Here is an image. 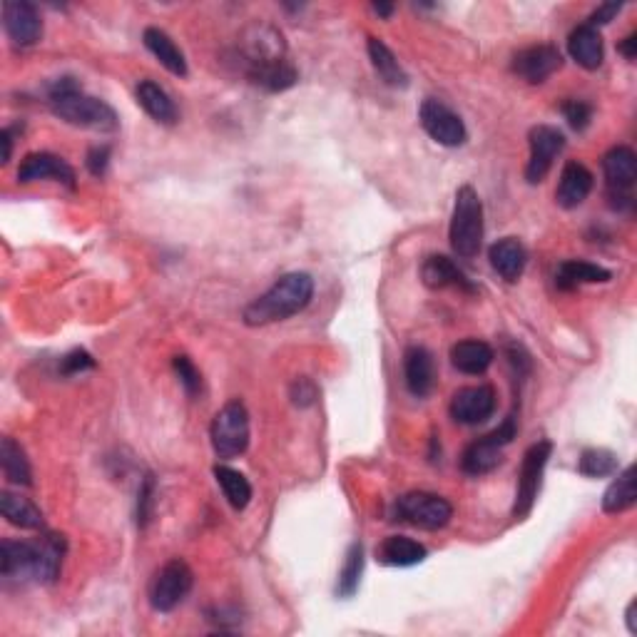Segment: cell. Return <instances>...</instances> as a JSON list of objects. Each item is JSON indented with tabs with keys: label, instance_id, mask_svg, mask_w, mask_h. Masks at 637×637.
I'll use <instances>...</instances> for the list:
<instances>
[{
	"label": "cell",
	"instance_id": "3957f363",
	"mask_svg": "<svg viewBox=\"0 0 637 637\" xmlns=\"http://www.w3.org/2000/svg\"><path fill=\"white\" fill-rule=\"evenodd\" d=\"M53 112L73 127H85V130L95 132H115L120 127L117 112L110 105L98 98H90L83 90H73V93L58 95L50 98Z\"/></svg>",
	"mask_w": 637,
	"mask_h": 637
},
{
	"label": "cell",
	"instance_id": "8fae6325",
	"mask_svg": "<svg viewBox=\"0 0 637 637\" xmlns=\"http://www.w3.org/2000/svg\"><path fill=\"white\" fill-rule=\"evenodd\" d=\"M3 28L8 38L20 48L35 45L43 38V20L38 8L28 0H8L3 3Z\"/></svg>",
	"mask_w": 637,
	"mask_h": 637
},
{
	"label": "cell",
	"instance_id": "2e32d148",
	"mask_svg": "<svg viewBox=\"0 0 637 637\" xmlns=\"http://www.w3.org/2000/svg\"><path fill=\"white\" fill-rule=\"evenodd\" d=\"M590 192H593V175H590L588 167L580 165V162H568L563 172H560L555 202L563 210H575V207H580L588 200Z\"/></svg>",
	"mask_w": 637,
	"mask_h": 637
},
{
	"label": "cell",
	"instance_id": "4316f807",
	"mask_svg": "<svg viewBox=\"0 0 637 637\" xmlns=\"http://www.w3.org/2000/svg\"><path fill=\"white\" fill-rule=\"evenodd\" d=\"M137 103L142 105V110L152 117L160 125H175L177 122V107L172 103L170 95L160 88L152 80H142L137 85Z\"/></svg>",
	"mask_w": 637,
	"mask_h": 637
},
{
	"label": "cell",
	"instance_id": "d590c367",
	"mask_svg": "<svg viewBox=\"0 0 637 637\" xmlns=\"http://www.w3.org/2000/svg\"><path fill=\"white\" fill-rule=\"evenodd\" d=\"M172 366H175L177 371V379H180V384L185 386L187 396H197L202 389V374L200 369H197L195 364H192L187 356H175V361H172Z\"/></svg>",
	"mask_w": 637,
	"mask_h": 637
},
{
	"label": "cell",
	"instance_id": "7402d4cb",
	"mask_svg": "<svg viewBox=\"0 0 637 637\" xmlns=\"http://www.w3.org/2000/svg\"><path fill=\"white\" fill-rule=\"evenodd\" d=\"M488 259H491V267L506 282H518L523 277V269H526L528 252L516 237H506L493 244L491 252H488Z\"/></svg>",
	"mask_w": 637,
	"mask_h": 637
},
{
	"label": "cell",
	"instance_id": "5b68a950",
	"mask_svg": "<svg viewBox=\"0 0 637 637\" xmlns=\"http://www.w3.org/2000/svg\"><path fill=\"white\" fill-rule=\"evenodd\" d=\"M195 575L185 560L175 558L162 565L150 585V603L157 613H172L190 595Z\"/></svg>",
	"mask_w": 637,
	"mask_h": 637
},
{
	"label": "cell",
	"instance_id": "6da1fadb",
	"mask_svg": "<svg viewBox=\"0 0 637 637\" xmlns=\"http://www.w3.org/2000/svg\"><path fill=\"white\" fill-rule=\"evenodd\" d=\"M314 297V279L304 272L284 274L282 279L272 284L262 297L254 299L244 309V324L247 326H267L274 321H284L294 314L304 312Z\"/></svg>",
	"mask_w": 637,
	"mask_h": 637
},
{
	"label": "cell",
	"instance_id": "4dcf8cb0",
	"mask_svg": "<svg viewBox=\"0 0 637 637\" xmlns=\"http://www.w3.org/2000/svg\"><path fill=\"white\" fill-rule=\"evenodd\" d=\"M214 478H217V486L222 488L224 498H227L229 506L234 511H244L252 501V486L244 478V473L234 471L229 466H214Z\"/></svg>",
	"mask_w": 637,
	"mask_h": 637
},
{
	"label": "cell",
	"instance_id": "ee69618b",
	"mask_svg": "<svg viewBox=\"0 0 637 637\" xmlns=\"http://www.w3.org/2000/svg\"><path fill=\"white\" fill-rule=\"evenodd\" d=\"M0 142H3V165H8L10 152H13V140H10V130L0 132Z\"/></svg>",
	"mask_w": 637,
	"mask_h": 637
},
{
	"label": "cell",
	"instance_id": "e575fe53",
	"mask_svg": "<svg viewBox=\"0 0 637 637\" xmlns=\"http://www.w3.org/2000/svg\"><path fill=\"white\" fill-rule=\"evenodd\" d=\"M152 511H155V478L147 473L137 493V526L145 528L152 521Z\"/></svg>",
	"mask_w": 637,
	"mask_h": 637
},
{
	"label": "cell",
	"instance_id": "5bb4252c",
	"mask_svg": "<svg viewBox=\"0 0 637 637\" xmlns=\"http://www.w3.org/2000/svg\"><path fill=\"white\" fill-rule=\"evenodd\" d=\"M18 180L23 182V185L38 180H53L73 190L75 170L63 160V157L50 155V152H30V155H25V160L20 162Z\"/></svg>",
	"mask_w": 637,
	"mask_h": 637
},
{
	"label": "cell",
	"instance_id": "d4e9b609",
	"mask_svg": "<svg viewBox=\"0 0 637 637\" xmlns=\"http://www.w3.org/2000/svg\"><path fill=\"white\" fill-rule=\"evenodd\" d=\"M142 40H145V48L150 50L157 60H160L162 68L170 70V73L177 75V78H185L187 75L185 55H182V50L177 48L175 40H172L165 30L147 28L145 35H142Z\"/></svg>",
	"mask_w": 637,
	"mask_h": 637
},
{
	"label": "cell",
	"instance_id": "52a82bcc",
	"mask_svg": "<svg viewBox=\"0 0 637 637\" xmlns=\"http://www.w3.org/2000/svg\"><path fill=\"white\" fill-rule=\"evenodd\" d=\"M0 575L5 583H43V548L38 543L23 540H3L0 543Z\"/></svg>",
	"mask_w": 637,
	"mask_h": 637
},
{
	"label": "cell",
	"instance_id": "d6986e66",
	"mask_svg": "<svg viewBox=\"0 0 637 637\" xmlns=\"http://www.w3.org/2000/svg\"><path fill=\"white\" fill-rule=\"evenodd\" d=\"M568 53L580 68L598 70L603 65L605 50H603V35L593 25H578L568 38Z\"/></svg>",
	"mask_w": 637,
	"mask_h": 637
},
{
	"label": "cell",
	"instance_id": "ba28073f",
	"mask_svg": "<svg viewBox=\"0 0 637 637\" xmlns=\"http://www.w3.org/2000/svg\"><path fill=\"white\" fill-rule=\"evenodd\" d=\"M550 451L553 443L538 441L526 451L521 463V473H518V491H516V506H513V518H526L531 513L535 498L540 491V478H543L545 466H548Z\"/></svg>",
	"mask_w": 637,
	"mask_h": 637
},
{
	"label": "cell",
	"instance_id": "30bf717a",
	"mask_svg": "<svg viewBox=\"0 0 637 637\" xmlns=\"http://www.w3.org/2000/svg\"><path fill=\"white\" fill-rule=\"evenodd\" d=\"M531 160L526 167V180L531 185H540V182L548 177V172L553 170L555 157L563 152L565 137L558 127L550 125H538L531 130Z\"/></svg>",
	"mask_w": 637,
	"mask_h": 637
},
{
	"label": "cell",
	"instance_id": "f6af8a7d",
	"mask_svg": "<svg viewBox=\"0 0 637 637\" xmlns=\"http://www.w3.org/2000/svg\"><path fill=\"white\" fill-rule=\"evenodd\" d=\"M374 13H379V15H384V18H389V15L394 13V5H389V3H376V5H374Z\"/></svg>",
	"mask_w": 637,
	"mask_h": 637
},
{
	"label": "cell",
	"instance_id": "4fadbf2b",
	"mask_svg": "<svg viewBox=\"0 0 637 637\" xmlns=\"http://www.w3.org/2000/svg\"><path fill=\"white\" fill-rule=\"evenodd\" d=\"M496 411V391L493 386H466L451 399L453 421L463 426H478L488 421Z\"/></svg>",
	"mask_w": 637,
	"mask_h": 637
},
{
	"label": "cell",
	"instance_id": "277c9868",
	"mask_svg": "<svg viewBox=\"0 0 637 637\" xmlns=\"http://www.w3.org/2000/svg\"><path fill=\"white\" fill-rule=\"evenodd\" d=\"M212 448L219 461H232L242 456L249 446V414L242 401H229L214 416L212 428Z\"/></svg>",
	"mask_w": 637,
	"mask_h": 637
},
{
	"label": "cell",
	"instance_id": "1f68e13d",
	"mask_svg": "<svg viewBox=\"0 0 637 637\" xmlns=\"http://www.w3.org/2000/svg\"><path fill=\"white\" fill-rule=\"evenodd\" d=\"M0 466H3V476L15 486H30L33 483V473H30V463L25 458V451L13 441V438H3L0 441Z\"/></svg>",
	"mask_w": 637,
	"mask_h": 637
},
{
	"label": "cell",
	"instance_id": "f546056e",
	"mask_svg": "<svg viewBox=\"0 0 637 637\" xmlns=\"http://www.w3.org/2000/svg\"><path fill=\"white\" fill-rule=\"evenodd\" d=\"M613 274L608 269L598 267V264L583 262V259H568L558 267V282L560 289H575L578 284H598V282H610Z\"/></svg>",
	"mask_w": 637,
	"mask_h": 637
},
{
	"label": "cell",
	"instance_id": "9a60e30c",
	"mask_svg": "<svg viewBox=\"0 0 637 637\" xmlns=\"http://www.w3.org/2000/svg\"><path fill=\"white\" fill-rule=\"evenodd\" d=\"M563 65V55L555 45H533L513 58V70L528 83H545Z\"/></svg>",
	"mask_w": 637,
	"mask_h": 637
},
{
	"label": "cell",
	"instance_id": "7a4b0ae2",
	"mask_svg": "<svg viewBox=\"0 0 637 637\" xmlns=\"http://www.w3.org/2000/svg\"><path fill=\"white\" fill-rule=\"evenodd\" d=\"M451 249L461 259H471L481 252L483 244V205L478 192L471 185H463L456 192V205L451 217Z\"/></svg>",
	"mask_w": 637,
	"mask_h": 637
},
{
	"label": "cell",
	"instance_id": "ac0fdd59",
	"mask_svg": "<svg viewBox=\"0 0 637 637\" xmlns=\"http://www.w3.org/2000/svg\"><path fill=\"white\" fill-rule=\"evenodd\" d=\"M247 75L257 88L267 90V93H284V90H289L299 80L297 68H294L292 63H287L284 58L249 63Z\"/></svg>",
	"mask_w": 637,
	"mask_h": 637
},
{
	"label": "cell",
	"instance_id": "74e56055",
	"mask_svg": "<svg viewBox=\"0 0 637 637\" xmlns=\"http://www.w3.org/2000/svg\"><path fill=\"white\" fill-rule=\"evenodd\" d=\"M563 115L565 120H568V125L580 132L590 125V120H593V107L583 103V100H568V103H563Z\"/></svg>",
	"mask_w": 637,
	"mask_h": 637
},
{
	"label": "cell",
	"instance_id": "f1b7e54d",
	"mask_svg": "<svg viewBox=\"0 0 637 637\" xmlns=\"http://www.w3.org/2000/svg\"><path fill=\"white\" fill-rule=\"evenodd\" d=\"M637 503V483H635V466H628L613 483L608 486L603 496V511L610 516L630 511Z\"/></svg>",
	"mask_w": 637,
	"mask_h": 637
},
{
	"label": "cell",
	"instance_id": "7c38bea8",
	"mask_svg": "<svg viewBox=\"0 0 637 637\" xmlns=\"http://www.w3.org/2000/svg\"><path fill=\"white\" fill-rule=\"evenodd\" d=\"M603 172H605V182H608L610 200H620V202L633 205L630 190H633L637 180L635 152L625 145L613 147V150L603 157Z\"/></svg>",
	"mask_w": 637,
	"mask_h": 637
},
{
	"label": "cell",
	"instance_id": "83f0119b",
	"mask_svg": "<svg viewBox=\"0 0 637 637\" xmlns=\"http://www.w3.org/2000/svg\"><path fill=\"white\" fill-rule=\"evenodd\" d=\"M369 58L386 85H391V88H406L409 85V75H406V70L401 68V63L384 40L369 38Z\"/></svg>",
	"mask_w": 637,
	"mask_h": 637
},
{
	"label": "cell",
	"instance_id": "cb8c5ba5",
	"mask_svg": "<svg viewBox=\"0 0 637 637\" xmlns=\"http://www.w3.org/2000/svg\"><path fill=\"white\" fill-rule=\"evenodd\" d=\"M379 560L391 568H411V565H419L426 560V548L414 538H406V535H389L384 543L376 550Z\"/></svg>",
	"mask_w": 637,
	"mask_h": 637
},
{
	"label": "cell",
	"instance_id": "9c48e42d",
	"mask_svg": "<svg viewBox=\"0 0 637 637\" xmlns=\"http://www.w3.org/2000/svg\"><path fill=\"white\" fill-rule=\"evenodd\" d=\"M419 122L426 130V135L443 147H458L468 137L461 117L448 105L438 103V100H424V105L419 107Z\"/></svg>",
	"mask_w": 637,
	"mask_h": 637
},
{
	"label": "cell",
	"instance_id": "60d3db41",
	"mask_svg": "<svg viewBox=\"0 0 637 637\" xmlns=\"http://www.w3.org/2000/svg\"><path fill=\"white\" fill-rule=\"evenodd\" d=\"M620 10H623V5H620V3H605V5H600V8L595 10L593 15H590L588 25H593V28H598V25L610 23V20H613L615 15L620 13Z\"/></svg>",
	"mask_w": 637,
	"mask_h": 637
},
{
	"label": "cell",
	"instance_id": "836d02e7",
	"mask_svg": "<svg viewBox=\"0 0 637 637\" xmlns=\"http://www.w3.org/2000/svg\"><path fill=\"white\" fill-rule=\"evenodd\" d=\"M578 471L588 478L613 476L618 471V458H615V453L605 451V448H588L580 456Z\"/></svg>",
	"mask_w": 637,
	"mask_h": 637
},
{
	"label": "cell",
	"instance_id": "484cf974",
	"mask_svg": "<svg viewBox=\"0 0 637 637\" xmlns=\"http://www.w3.org/2000/svg\"><path fill=\"white\" fill-rule=\"evenodd\" d=\"M0 513L10 526L23 528V531H43V513L28 498L8 491L0 493Z\"/></svg>",
	"mask_w": 637,
	"mask_h": 637
},
{
	"label": "cell",
	"instance_id": "7bdbcfd3",
	"mask_svg": "<svg viewBox=\"0 0 637 637\" xmlns=\"http://www.w3.org/2000/svg\"><path fill=\"white\" fill-rule=\"evenodd\" d=\"M625 620H628V630L630 635H637V600L628 605V613H625Z\"/></svg>",
	"mask_w": 637,
	"mask_h": 637
},
{
	"label": "cell",
	"instance_id": "e0dca14e",
	"mask_svg": "<svg viewBox=\"0 0 637 637\" xmlns=\"http://www.w3.org/2000/svg\"><path fill=\"white\" fill-rule=\"evenodd\" d=\"M404 374L406 386L416 399H424L433 391L436 384V366H433L431 351L424 346H411L404 356Z\"/></svg>",
	"mask_w": 637,
	"mask_h": 637
},
{
	"label": "cell",
	"instance_id": "d6a6232c",
	"mask_svg": "<svg viewBox=\"0 0 637 637\" xmlns=\"http://www.w3.org/2000/svg\"><path fill=\"white\" fill-rule=\"evenodd\" d=\"M361 573H364V545L354 543L346 553L344 568L339 573V583H336V595L341 598H351L359 590Z\"/></svg>",
	"mask_w": 637,
	"mask_h": 637
},
{
	"label": "cell",
	"instance_id": "f35d334b",
	"mask_svg": "<svg viewBox=\"0 0 637 637\" xmlns=\"http://www.w3.org/2000/svg\"><path fill=\"white\" fill-rule=\"evenodd\" d=\"M93 366H95L93 356H90L88 351H83V349L70 351V354H68V356H63V361H60V371H63L65 376L83 374V371L93 369Z\"/></svg>",
	"mask_w": 637,
	"mask_h": 637
},
{
	"label": "cell",
	"instance_id": "603a6c76",
	"mask_svg": "<svg viewBox=\"0 0 637 637\" xmlns=\"http://www.w3.org/2000/svg\"><path fill=\"white\" fill-rule=\"evenodd\" d=\"M493 354L491 346L486 341H478V339H468V341H458L456 346L451 349V364L456 366L461 374L468 376H481L491 369Z\"/></svg>",
	"mask_w": 637,
	"mask_h": 637
},
{
	"label": "cell",
	"instance_id": "44dd1931",
	"mask_svg": "<svg viewBox=\"0 0 637 637\" xmlns=\"http://www.w3.org/2000/svg\"><path fill=\"white\" fill-rule=\"evenodd\" d=\"M421 282L428 289H463V292H473V284L468 282L466 274L453 264V259L443 257V254H431L426 262L421 264Z\"/></svg>",
	"mask_w": 637,
	"mask_h": 637
},
{
	"label": "cell",
	"instance_id": "8d00e7d4",
	"mask_svg": "<svg viewBox=\"0 0 637 637\" xmlns=\"http://www.w3.org/2000/svg\"><path fill=\"white\" fill-rule=\"evenodd\" d=\"M289 396H292L294 406H299V409H309V406L317 404L319 389H317V384L309 379V376H299V379L292 384Z\"/></svg>",
	"mask_w": 637,
	"mask_h": 637
},
{
	"label": "cell",
	"instance_id": "ffe728a7",
	"mask_svg": "<svg viewBox=\"0 0 637 637\" xmlns=\"http://www.w3.org/2000/svg\"><path fill=\"white\" fill-rule=\"evenodd\" d=\"M503 443L493 438V433H486L483 438L473 441L471 446L463 451L461 468L468 476H486V473L496 471L503 463Z\"/></svg>",
	"mask_w": 637,
	"mask_h": 637
},
{
	"label": "cell",
	"instance_id": "b9f144b4",
	"mask_svg": "<svg viewBox=\"0 0 637 637\" xmlns=\"http://www.w3.org/2000/svg\"><path fill=\"white\" fill-rule=\"evenodd\" d=\"M620 53H623L628 60H635V55H637V35L635 33L628 35V38L620 43Z\"/></svg>",
	"mask_w": 637,
	"mask_h": 637
},
{
	"label": "cell",
	"instance_id": "8992f818",
	"mask_svg": "<svg viewBox=\"0 0 637 637\" xmlns=\"http://www.w3.org/2000/svg\"><path fill=\"white\" fill-rule=\"evenodd\" d=\"M451 516V503L436 493L414 491L396 501V518L416 528H424V531H438V528L448 526Z\"/></svg>",
	"mask_w": 637,
	"mask_h": 637
},
{
	"label": "cell",
	"instance_id": "ab89813d",
	"mask_svg": "<svg viewBox=\"0 0 637 637\" xmlns=\"http://www.w3.org/2000/svg\"><path fill=\"white\" fill-rule=\"evenodd\" d=\"M107 165H110V147H93L88 152V170L93 172L95 177H103L107 172Z\"/></svg>",
	"mask_w": 637,
	"mask_h": 637
}]
</instances>
